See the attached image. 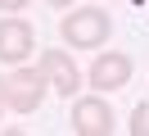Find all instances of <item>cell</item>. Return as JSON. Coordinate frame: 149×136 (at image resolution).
Instances as JSON below:
<instances>
[{
    "mask_svg": "<svg viewBox=\"0 0 149 136\" xmlns=\"http://www.w3.org/2000/svg\"><path fill=\"white\" fill-rule=\"evenodd\" d=\"M59 36H63V45H72V50H100L113 36V18H109V9H100V5L72 9V14L59 18Z\"/></svg>",
    "mask_w": 149,
    "mask_h": 136,
    "instance_id": "1",
    "label": "cell"
},
{
    "mask_svg": "<svg viewBox=\"0 0 149 136\" xmlns=\"http://www.w3.org/2000/svg\"><path fill=\"white\" fill-rule=\"evenodd\" d=\"M45 91H50V82H45V73H41V68L14 63V73L5 77V104H9L14 113L32 118L41 104H45Z\"/></svg>",
    "mask_w": 149,
    "mask_h": 136,
    "instance_id": "2",
    "label": "cell"
},
{
    "mask_svg": "<svg viewBox=\"0 0 149 136\" xmlns=\"http://www.w3.org/2000/svg\"><path fill=\"white\" fill-rule=\"evenodd\" d=\"M131 73H136V63H131V54L122 50H100L91 63V73H86V82H91L100 95H113V91H122L131 82Z\"/></svg>",
    "mask_w": 149,
    "mask_h": 136,
    "instance_id": "3",
    "label": "cell"
},
{
    "mask_svg": "<svg viewBox=\"0 0 149 136\" xmlns=\"http://www.w3.org/2000/svg\"><path fill=\"white\" fill-rule=\"evenodd\" d=\"M36 68L45 73V82H50V91H54V95L72 100L77 91H81V68L72 63V54H68V50H41Z\"/></svg>",
    "mask_w": 149,
    "mask_h": 136,
    "instance_id": "4",
    "label": "cell"
},
{
    "mask_svg": "<svg viewBox=\"0 0 149 136\" xmlns=\"http://www.w3.org/2000/svg\"><path fill=\"white\" fill-rule=\"evenodd\" d=\"M36 50V32L23 14H5L0 18V63H23Z\"/></svg>",
    "mask_w": 149,
    "mask_h": 136,
    "instance_id": "5",
    "label": "cell"
},
{
    "mask_svg": "<svg viewBox=\"0 0 149 136\" xmlns=\"http://www.w3.org/2000/svg\"><path fill=\"white\" fill-rule=\"evenodd\" d=\"M72 132L77 136H109L113 132V109H109V100L104 95H81V100H72Z\"/></svg>",
    "mask_w": 149,
    "mask_h": 136,
    "instance_id": "6",
    "label": "cell"
},
{
    "mask_svg": "<svg viewBox=\"0 0 149 136\" xmlns=\"http://www.w3.org/2000/svg\"><path fill=\"white\" fill-rule=\"evenodd\" d=\"M127 132H131V136H149V100L131 109V123H127Z\"/></svg>",
    "mask_w": 149,
    "mask_h": 136,
    "instance_id": "7",
    "label": "cell"
},
{
    "mask_svg": "<svg viewBox=\"0 0 149 136\" xmlns=\"http://www.w3.org/2000/svg\"><path fill=\"white\" fill-rule=\"evenodd\" d=\"M32 0H0V14H23Z\"/></svg>",
    "mask_w": 149,
    "mask_h": 136,
    "instance_id": "8",
    "label": "cell"
},
{
    "mask_svg": "<svg viewBox=\"0 0 149 136\" xmlns=\"http://www.w3.org/2000/svg\"><path fill=\"white\" fill-rule=\"evenodd\" d=\"M45 5H54V9H72L77 0H45Z\"/></svg>",
    "mask_w": 149,
    "mask_h": 136,
    "instance_id": "9",
    "label": "cell"
},
{
    "mask_svg": "<svg viewBox=\"0 0 149 136\" xmlns=\"http://www.w3.org/2000/svg\"><path fill=\"white\" fill-rule=\"evenodd\" d=\"M5 109H9V104H5V77H0V113H5Z\"/></svg>",
    "mask_w": 149,
    "mask_h": 136,
    "instance_id": "10",
    "label": "cell"
},
{
    "mask_svg": "<svg viewBox=\"0 0 149 136\" xmlns=\"http://www.w3.org/2000/svg\"><path fill=\"white\" fill-rule=\"evenodd\" d=\"M109 5H113V0H109Z\"/></svg>",
    "mask_w": 149,
    "mask_h": 136,
    "instance_id": "11",
    "label": "cell"
}]
</instances>
